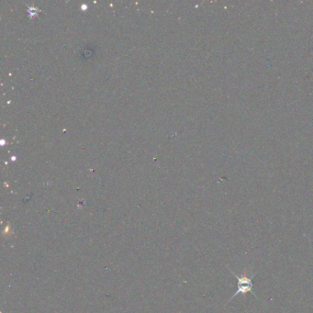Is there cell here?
<instances>
[{"instance_id":"cell-1","label":"cell","mask_w":313,"mask_h":313,"mask_svg":"<svg viewBox=\"0 0 313 313\" xmlns=\"http://www.w3.org/2000/svg\"><path fill=\"white\" fill-rule=\"evenodd\" d=\"M228 270L234 275V278L237 279V290H236V292L231 298H229L228 303L231 302L233 299H234L239 295H245V294L247 293L253 294L254 298H257V295L254 293V282H253V280H254L257 273L249 275L248 270L245 269H244V273L241 274V275H237V274L234 272V270H232L229 266Z\"/></svg>"}]
</instances>
